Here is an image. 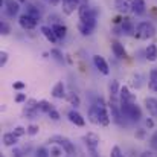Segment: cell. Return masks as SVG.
Here are the masks:
<instances>
[{
	"instance_id": "obj_1",
	"label": "cell",
	"mask_w": 157,
	"mask_h": 157,
	"mask_svg": "<svg viewBox=\"0 0 157 157\" xmlns=\"http://www.w3.org/2000/svg\"><path fill=\"white\" fill-rule=\"evenodd\" d=\"M78 15H79V21L89 25L90 28H96V18H98V9L92 5H89L87 2H82L78 8Z\"/></svg>"
},
{
	"instance_id": "obj_2",
	"label": "cell",
	"mask_w": 157,
	"mask_h": 157,
	"mask_svg": "<svg viewBox=\"0 0 157 157\" xmlns=\"http://www.w3.org/2000/svg\"><path fill=\"white\" fill-rule=\"evenodd\" d=\"M119 102H121V111L125 117H128L134 122L142 119V110L137 105V102H128V101H121V99H119Z\"/></svg>"
},
{
	"instance_id": "obj_3",
	"label": "cell",
	"mask_w": 157,
	"mask_h": 157,
	"mask_svg": "<svg viewBox=\"0 0 157 157\" xmlns=\"http://www.w3.org/2000/svg\"><path fill=\"white\" fill-rule=\"evenodd\" d=\"M156 32H157L156 26H154L151 21H140V23L136 26L133 35H134L136 38H139V40H150V38H153V37L156 35Z\"/></svg>"
},
{
	"instance_id": "obj_4",
	"label": "cell",
	"mask_w": 157,
	"mask_h": 157,
	"mask_svg": "<svg viewBox=\"0 0 157 157\" xmlns=\"http://www.w3.org/2000/svg\"><path fill=\"white\" fill-rule=\"evenodd\" d=\"M48 142H49V145H51V144H58V145H61V147L64 148V151H66L67 156H75V153H76L75 145H73L67 137H64V136H61V134H53V136H51Z\"/></svg>"
},
{
	"instance_id": "obj_5",
	"label": "cell",
	"mask_w": 157,
	"mask_h": 157,
	"mask_svg": "<svg viewBox=\"0 0 157 157\" xmlns=\"http://www.w3.org/2000/svg\"><path fill=\"white\" fill-rule=\"evenodd\" d=\"M95 104L99 108V114H101V125L102 127H108L111 124V116H110V110H108V104L104 101V98H96Z\"/></svg>"
},
{
	"instance_id": "obj_6",
	"label": "cell",
	"mask_w": 157,
	"mask_h": 157,
	"mask_svg": "<svg viewBox=\"0 0 157 157\" xmlns=\"http://www.w3.org/2000/svg\"><path fill=\"white\" fill-rule=\"evenodd\" d=\"M82 140H84V145L87 147V150L93 154V157H96V150H98L99 142H101L99 136H98L96 133L89 131L87 134H84V136H82Z\"/></svg>"
},
{
	"instance_id": "obj_7",
	"label": "cell",
	"mask_w": 157,
	"mask_h": 157,
	"mask_svg": "<svg viewBox=\"0 0 157 157\" xmlns=\"http://www.w3.org/2000/svg\"><path fill=\"white\" fill-rule=\"evenodd\" d=\"M18 25H20V28L21 29H25V31H34L35 28H37V25H38V20H35L34 17H31L29 14H21L20 17H18Z\"/></svg>"
},
{
	"instance_id": "obj_8",
	"label": "cell",
	"mask_w": 157,
	"mask_h": 157,
	"mask_svg": "<svg viewBox=\"0 0 157 157\" xmlns=\"http://www.w3.org/2000/svg\"><path fill=\"white\" fill-rule=\"evenodd\" d=\"M20 5L21 3L18 0H5L3 8L6 11V15L8 17H15L18 14V11H20Z\"/></svg>"
},
{
	"instance_id": "obj_9",
	"label": "cell",
	"mask_w": 157,
	"mask_h": 157,
	"mask_svg": "<svg viewBox=\"0 0 157 157\" xmlns=\"http://www.w3.org/2000/svg\"><path fill=\"white\" fill-rule=\"evenodd\" d=\"M67 119H69L75 127H84V125H86V119H84L82 114H81L79 111H76L75 108L67 111Z\"/></svg>"
},
{
	"instance_id": "obj_10",
	"label": "cell",
	"mask_w": 157,
	"mask_h": 157,
	"mask_svg": "<svg viewBox=\"0 0 157 157\" xmlns=\"http://www.w3.org/2000/svg\"><path fill=\"white\" fill-rule=\"evenodd\" d=\"M61 2H63V12L66 15H72L75 11H78L79 5L82 3L79 0H61Z\"/></svg>"
},
{
	"instance_id": "obj_11",
	"label": "cell",
	"mask_w": 157,
	"mask_h": 157,
	"mask_svg": "<svg viewBox=\"0 0 157 157\" xmlns=\"http://www.w3.org/2000/svg\"><path fill=\"white\" fill-rule=\"evenodd\" d=\"M93 64H95V67H96L102 75H108V73H110L108 63L105 61L104 56H101V55H93Z\"/></svg>"
},
{
	"instance_id": "obj_12",
	"label": "cell",
	"mask_w": 157,
	"mask_h": 157,
	"mask_svg": "<svg viewBox=\"0 0 157 157\" xmlns=\"http://www.w3.org/2000/svg\"><path fill=\"white\" fill-rule=\"evenodd\" d=\"M114 8L121 14H128L133 9V0H114Z\"/></svg>"
},
{
	"instance_id": "obj_13",
	"label": "cell",
	"mask_w": 157,
	"mask_h": 157,
	"mask_svg": "<svg viewBox=\"0 0 157 157\" xmlns=\"http://www.w3.org/2000/svg\"><path fill=\"white\" fill-rule=\"evenodd\" d=\"M89 121L93 125H101V114H99V108L96 104H92L89 108Z\"/></svg>"
},
{
	"instance_id": "obj_14",
	"label": "cell",
	"mask_w": 157,
	"mask_h": 157,
	"mask_svg": "<svg viewBox=\"0 0 157 157\" xmlns=\"http://www.w3.org/2000/svg\"><path fill=\"white\" fill-rule=\"evenodd\" d=\"M52 96L55 99H64V98H67V95H66V87H64V82H63V81H58L52 87Z\"/></svg>"
},
{
	"instance_id": "obj_15",
	"label": "cell",
	"mask_w": 157,
	"mask_h": 157,
	"mask_svg": "<svg viewBox=\"0 0 157 157\" xmlns=\"http://www.w3.org/2000/svg\"><path fill=\"white\" fill-rule=\"evenodd\" d=\"M40 31H41V34L44 35V38H46L48 41H51L52 44H56V43H58V37H56V34L53 32L52 26H41Z\"/></svg>"
},
{
	"instance_id": "obj_16",
	"label": "cell",
	"mask_w": 157,
	"mask_h": 157,
	"mask_svg": "<svg viewBox=\"0 0 157 157\" xmlns=\"http://www.w3.org/2000/svg\"><path fill=\"white\" fill-rule=\"evenodd\" d=\"M131 12L134 15H144L147 12V3L145 0H133V9Z\"/></svg>"
},
{
	"instance_id": "obj_17",
	"label": "cell",
	"mask_w": 157,
	"mask_h": 157,
	"mask_svg": "<svg viewBox=\"0 0 157 157\" xmlns=\"http://www.w3.org/2000/svg\"><path fill=\"white\" fill-rule=\"evenodd\" d=\"M119 99H121V101H128V102H136V96L130 92V89H128L127 86H122V87H121Z\"/></svg>"
},
{
	"instance_id": "obj_18",
	"label": "cell",
	"mask_w": 157,
	"mask_h": 157,
	"mask_svg": "<svg viewBox=\"0 0 157 157\" xmlns=\"http://www.w3.org/2000/svg\"><path fill=\"white\" fill-rule=\"evenodd\" d=\"M18 139H20V137H17V136L11 131V133H5V134H3L2 142H3L5 147H15V145L18 144Z\"/></svg>"
},
{
	"instance_id": "obj_19",
	"label": "cell",
	"mask_w": 157,
	"mask_h": 157,
	"mask_svg": "<svg viewBox=\"0 0 157 157\" xmlns=\"http://www.w3.org/2000/svg\"><path fill=\"white\" fill-rule=\"evenodd\" d=\"M145 108L148 110V113L153 116V117H157V98H145Z\"/></svg>"
},
{
	"instance_id": "obj_20",
	"label": "cell",
	"mask_w": 157,
	"mask_h": 157,
	"mask_svg": "<svg viewBox=\"0 0 157 157\" xmlns=\"http://www.w3.org/2000/svg\"><path fill=\"white\" fill-rule=\"evenodd\" d=\"M111 51H113L116 58H125L127 56V51H125L124 44L119 43V41H113L111 43Z\"/></svg>"
},
{
	"instance_id": "obj_21",
	"label": "cell",
	"mask_w": 157,
	"mask_h": 157,
	"mask_svg": "<svg viewBox=\"0 0 157 157\" xmlns=\"http://www.w3.org/2000/svg\"><path fill=\"white\" fill-rule=\"evenodd\" d=\"M26 14H29L31 17H34L38 21L41 20V11L35 5H32V3H26Z\"/></svg>"
},
{
	"instance_id": "obj_22",
	"label": "cell",
	"mask_w": 157,
	"mask_h": 157,
	"mask_svg": "<svg viewBox=\"0 0 157 157\" xmlns=\"http://www.w3.org/2000/svg\"><path fill=\"white\" fill-rule=\"evenodd\" d=\"M119 92H121V86L116 79H111L108 82V93H110V98H119Z\"/></svg>"
},
{
	"instance_id": "obj_23",
	"label": "cell",
	"mask_w": 157,
	"mask_h": 157,
	"mask_svg": "<svg viewBox=\"0 0 157 157\" xmlns=\"http://www.w3.org/2000/svg\"><path fill=\"white\" fill-rule=\"evenodd\" d=\"M52 29H53V32L56 34L58 40H63V38H66V35H67V28H66L64 25H61V23H53V25H52Z\"/></svg>"
},
{
	"instance_id": "obj_24",
	"label": "cell",
	"mask_w": 157,
	"mask_h": 157,
	"mask_svg": "<svg viewBox=\"0 0 157 157\" xmlns=\"http://www.w3.org/2000/svg\"><path fill=\"white\" fill-rule=\"evenodd\" d=\"M145 58L151 63H156L157 61V44H150L147 49H145Z\"/></svg>"
},
{
	"instance_id": "obj_25",
	"label": "cell",
	"mask_w": 157,
	"mask_h": 157,
	"mask_svg": "<svg viewBox=\"0 0 157 157\" xmlns=\"http://www.w3.org/2000/svg\"><path fill=\"white\" fill-rule=\"evenodd\" d=\"M148 86L153 92H157V67L150 70V78H148Z\"/></svg>"
},
{
	"instance_id": "obj_26",
	"label": "cell",
	"mask_w": 157,
	"mask_h": 157,
	"mask_svg": "<svg viewBox=\"0 0 157 157\" xmlns=\"http://www.w3.org/2000/svg\"><path fill=\"white\" fill-rule=\"evenodd\" d=\"M78 31H79V34H81L82 37H89V35H92V32H93L95 29H93V28H90L89 25H86V23L79 21V23H78Z\"/></svg>"
},
{
	"instance_id": "obj_27",
	"label": "cell",
	"mask_w": 157,
	"mask_h": 157,
	"mask_svg": "<svg viewBox=\"0 0 157 157\" xmlns=\"http://www.w3.org/2000/svg\"><path fill=\"white\" fill-rule=\"evenodd\" d=\"M49 151H51V157H61L63 153H66L64 148H63L61 145H58V144H51Z\"/></svg>"
},
{
	"instance_id": "obj_28",
	"label": "cell",
	"mask_w": 157,
	"mask_h": 157,
	"mask_svg": "<svg viewBox=\"0 0 157 157\" xmlns=\"http://www.w3.org/2000/svg\"><path fill=\"white\" fill-rule=\"evenodd\" d=\"M122 25V32L124 34H131V32H134V26H133V23H131V20L130 18H124V21L121 23Z\"/></svg>"
},
{
	"instance_id": "obj_29",
	"label": "cell",
	"mask_w": 157,
	"mask_h": 157,
	"mask_svg": "<svg viewBox=\"0 0 157 157\" xmlns=\"http://www.w3.org/2000/svg\"><path fill=\"white\" fill-rule=\"evenodd\" d=\"M67 101H69V104L73 105L75 108L81 105V99H79V96H78L76 93H73V92H70V93L67 95Z\"/></svg>"
},
{
	"instance_id": "obj_30",
	"label": "cell",
	"mask_w": 157,
	"mask_h": 157,
	"mask_svg": "<svg viewBox=\"0 0 157 157\" xmlns=\"http://www.w3.org/2000/svg\"><path fill=\"white\" fill-rule=\"evenodd\" d=\"M35 157H51V151L48 147H38L35 150Z\"/></svg>"
},
{
	"instance_id": "obj_31",
	"label": "cell",
	"mask_w": 157,
	"mask_h": 157,
	"mask_svg": "<svg viewBox=\"0 0 157 157\" xmlns=\"http://www.w3.org/2000/svg\"><path fill=\"white\" fill-rule=\"evenodd\" d=\"M37 113H38V110H35V108H29V107L25 105L23 114H25L28 119H35V117H37Z\"/></svg>"
},
{
	"instance_id": "obj_32",
	"label": "cell",
	"mask_w": 157,
	"mask_h": 157,
	"mask_svg": "<svg viewBox=\"0 0 157 157\" xmlns=\"http://www.w3.org/2000/svg\"><path fill=\"white\" fill-rule=\"evenodd\" d=\"M52 108L53 107H52V104H51L49 101H46V99L40 101V111H41V113H46V114H48Z\"/></svg>"
},
{
	"instance_id": "obj_33",
	"label": "cell",
	"mask_w": 157,
	"mask_h": 157,
	"mask_svg": "<svg viewBox=\"0 0 157 157\" xmlns=\"http://www.w3.org/2000/svg\"><path fill=\"white\" fill-rule=\"evenodd\" d=\"M51 56H53L58 63H63V61H64V55H63V52H61L59 49H56V48L51 49Z\"/></svg>"
},
{
	"instance_id": "obj_34",
	"label": "cell",
	"mask_w": 157,
	"mask_h": 157,
	"mask_svg": "<svg viewBox=\"0 0 157 157\" xmlns=\"http://www.w3.org/2000/svg\"><path fill=\"white\" fill-rule=\"evenodd\" d=\"M0 34L2 35H9L11 34V26L6 21H0Z\"/></svg>"
},
{
	"instance_id": "obj_35",
	"label": "cell",
	"mask_w": 157,
	"mask_h": 157,
	"mask_svg": "<svg viewBox=\"0 0 157 157\" xmlns=\"http://www.w3.org/2000/svg\"><path fill=\"white\" fill-rule=\"evenodd\" d=\"M17 137H23L25 134H28V128H25V127H21V125H18V127H15L14 128V131H12Z\"/></svg>"
},
{
	"instance_id": "obj_36",
	"label": "cell",
	"mask_w": 157,
	"mask_h": 157,
	"mask_svg": "<svg viewBox=\"0 0 157 157\" xmlns=\"http://www.w3.org/2000/svg\"><path fill=\"white\" fill-rule=\"evenodd\" d=\"M26 128H28V134H29V136H37L38 131H40V127L35 125V124H31V125H28Z\"/></svg>"
},
{
	"instance_id": "obj_37",
	"label": "cell",
	"mask_w": 157,
	"mask_h": 157,
	"mask_svg": "<svg viewBox=\"0 0 157 157\" xmlns=\"http://www.w3.org/2000/svg\"><path fill=\"white\" fill-rule=\"evenodd\" d=\"M110 157H125V156H124V153L121 151V148L116 145V147H113V148H111V151H110Z\"/></svg>"
},
{
	"instance_id": "obj_38",
	"label": "cell",
	"mask_w": 157,
	"mask_h": 157,
	"mask_svg": "<svg viewBox=\"0 0 157 157\" xmlns=\"http://www.w3.org/2000/svg\"><path fill=\"white\" fill-rule=\"evenodd\" d=\"M26 107H29V108H35V110H38V111H40V101L28 99V101H26Z\"/></svg>"
},
{
	"instance_id": "obj_39",
	"label": "cell",
	"mask_w": 157,
	"mask_h": 157,
	"mask_svg": "<svg viewBox=\"0 0 157 157\" xmlns=\"http://www.w3.org/2000/svg\"><path fill=\"white\" fill-rule=\"evenodd\" d=\"M48 116H49V119H52V121H59V119H61L59 111H58V110H55V108H52V110L48 113Z\"/></svg>"
},
{
	"instance_id": "obj_40",
	"label": "cell",
	"mask_w": 157,
	"mask_h": 157,
	"mask_svg": "<svg viewBox=\"0 0 157 157\" xmlns=\"http://www.w3.org/2000/svg\"><path fill=\"white\" fill-rule=\"evenodd\" d=\"M150 147H151V150L157 151V131H154L153 136L150 137Z\"/></svg>"
},
{
	"instance_id": "obj_41",
	"label": "cell",
	"mask_w": 157,
	"mask_h": 157,
	"mask_svg": "<svg viewBox=\"0 0 157 157\" xmlns=\"http://www.w3.org/2000/svg\"><path fill=\"white\" fill-rule=\"evenodd\" d=\"M6 63H8V52L2 51L0 52V67H5Z\"/></svg>"
},
{
	"instance_id": "obj_42",
	"label": "cell",
	"mask_w": 157,
	"mask_h": 157,
	"mask_svg": "<svg viewBox=\"0 0 157 157\" xmlns=\"http://www.w3.org/2000/svg\"><path fill=\"white\" fill-rule=\"evenodd\" d=\"M28 98H26V93H17L15 95V102L17 104H21V102H26Z\"/></svg>"
},
{
	"instance_id": "obj_43",
	"label": "cell",
	"mask_w": 157,
	"mask_h": 157,
	"mask_svg": "<svg viewBox=\"0 0 157 157\" xmlns=\"http://www.w3.org/2000/svg\"><path fill=\"white\" fill-rule=\"evenodd\" d=\"M134 136H136L137 139H145V137H147V130H144V128H139V130H136Z\"/></svg>"
},
{
	"instance_id": "obj_44",
	"label": "cell",
	"mask_w": 157,
	"mask_h": 157,
	"mask_svg": "<svg viewBox=\"0 0 157 157\" xmlns=\"http://www.w3.org/2000/svg\"><path fill=\"white\" fill-rule=\"evenodd\" d=\"M140 79H142V78H140V75H134V76H133V81H134L133 84H134V87H136V89H139V87L142 86Z\"/></svg>"
},
{
	"instance_id": "obj_45",
	"label": "cell",
	"mask_w": 157,
	"mask_h": 157,
	"mask_svg": "<svg viewBox=\"0 0 157 157\" xmlns=\"http://www.w3.org/2000/svg\"><path fill=\"white\" fill-rule=\"evenodd\" d=\"M140 157H157V151H154V150H151V151H144V153L140 154Z\"/></svg>"
},
{
	"instance_id": "obj_46",
	"label": "cell",
	"mask_w": 157,
	"mask_h": 157,
	"mask_svg": "<svg viewBox=\"0 0 157 157\" xmlns=\"http://www.w3.org/2000/svg\"><path fill=\"white\" fill-rule=\"evenodd\" d=\"M145 125H147V128H148V130H151V128H154V125H156V124H154L153 117H147V119H145Z\"/></svg>"
},
{
	"instance_id": "obj_47",
	"label": "cell",
	"mask_w": 157,
	"mask_h": 157,
	"mask_svg": "<svg viewBox=\"0 0 157 157\" xmlns=\"http://www.w3.org/2000/svg\"><path fill=\"white\" fill-rule=\"evenodd\" d=\"M12 157H23V150H20V148H15L14 147V150H12Z\"/></svg>"
},
{
	"instance_id": "obj_48",
	"label": "cell",
	"mask_w": 157,
	"mask_h": 157,
	"mask_svg": "<svg viewBox=\"0 0 157 157\" xmlns=\"http://www.w3.org/2000/svg\"><path fill=\"white\" fill-rule=\"evenodd\" d=\"M12 87H14L15 90H23L26 86H25V82H21V81H17V82H14V84H12Z\"/></svg>"
},
{
	"instance_id": "obj_49",
	"label": "cell",
	"mask_w": 157,
	"mask_h": 157,
	"mask_svg": "<svg viewBox=\"0 0 157 157\" xmlns=\"http://www.w3.org/2000/svg\"><path fill=\"white\" fill-rule=\"evenodd\" d=\"M18 2H20L21 5H26V3H28V0H18Z\"/></svg>"
},
{
	"instance_id": "obj_50",
	"label": "cell",
	"mask_w": 157,
	"mask_h": 157,
	"mask_svg": "<svg viewBox=\"0 0 157 157\" xmlns=\"http://www.w3.org/2000/svg\"><path fill=\"white\" fill-rule=\"evenodd\" d=\"M0 157H5V156H0Z\"/></svg>"
},
{
	"instance_id": "obj_51",
	"label": "cell",
	"mask_w": 157,
	"mask_h": 157,
	"mask_svg": "<svg viewBox=\"0 0 157 157\" xmlns=\"http://www.w3.org/2000/svg\"><path fill=\"white\" fill-rule=\"evenodd\" d=\"M69 157H72V156H69Z\"/></svg>"
},
{
	"instance_id": "obj_52",
	"label": "cell",
	"mask_w": 157,
	"mask_h": 157,
	"mask_svg": "<svg viewBox=\"0 0 157 157\" xmlns=\"http://www.w3.org/2000/svg\"><path fill=\"white\" fill-rule=\"evenodd\" d=\"M79 2H81V0H79Z\"/></svg>"
}]
</instances>
